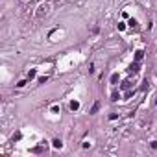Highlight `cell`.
I'll return each instance as SVG.
<instances>
[{
    "label": "cell",
    "mask_w": 157,
    "mask_h": 157,
    "mask_svg": "<svg viewBox=\"0 0 157 157\" xmlns=\"http://www.w3.org/2000/svg\"><path fill=\"white\" fill-rule=\"evenodd\" d=\"M70 109H72V111H78V109H79V102L72 100V102H70Z\"/></svg>",
    "instance_id": "1"
},
{
    "label": "cell",
    "mask_w": 157,
    "mask_h": 157,
    "mask_svg": "<svg viewBox=\"0 0 157 157\" xmlns=\"http://www.w3.org/2000/svg\"><path fill=\"white\" fill-rule=\"evenodd\" d=\"M98 109H100V102H94V105H92L91 113H98Z\"/></svg>",
    "instance_id": "2"
},
{
    "label": "cell",
    "mask_w": 157,
    "mask_h": 157,
    "mask_svg": "<svg viewBox=\"0 0 157 157\" xmlns=\"http://www.w3.org/2000/svg\"><path fill=\"white\" fill-rule=\"evenodd\" d=\"M142 56H144V52H142V50H139V52L135 54V59H137V61H140V59H142Z\"/></svg>",
    "instance_id": "3"
},
{
    "label": "cell",
    "mask_w": 157,
    "mask_h": 157,
    "mask_svg": "<svg viewBox=\"0 0 157 157\" xmlns=\"http://www.w3.org/2000/svg\"><path fill=\"white\" fill-rule=\"evenodd\" d=\"M61 146H63V142H61L59 139H56V140H54V148H61Z\"/></svg>",
    "instance_id": "4"
},
{
    "label": "cell",
    "mask_w": 157,
    "mask_h": 157,
    "mask_svg": "<svg viewBox=\"0 0 157 157\" xmlns=\"http://www.w3.org/2000/svg\"><path fill=\"white\" fill-rule=\"evenodd\" d=\"M26 83H28V78H26V79H21V81H19V83H17V87H24V85H26Z\"/></svg>",
    "instance_id": "5"
},
{
    "label": "cell",
    "mask_w": 157,
    "mask_h": 157,
    "mask_svg": "<svg viewBox=\"0 0 157 157\" xmlns=\"http://www.w3.org/2000/svg\"><path fill=\"white\" fill-rule=\"evenodd\" d=\"M129 70H131V72H137V70H139V65H137V63H133V65H131V68H129Z\"/></svg>",
    "instance_id": "6"
},
{
    "label": "cell",
    "mask_w": 157,
    "mask_h": 157,
    "mask_svg": "<svg viewBox=\"0 0 157 157\" xmlns=\"http://www.w3.org/2000/svg\"><path fill=\"white\" fill-rule=\"evenodd\" d=\"M111 100H113V102L118 100V92H113V94H111Z\"/></svg>",
    "instance_id": "7"
},
{
    "label": "cell",
    "mask_w": 157,
    "mask_h": 157,
    "mask_svg": "<svg viewBox=\"0 0 157 157\" xmlns=\"http://www.w3.org/2000/svg\"><path fill=\"white\" fill-rule=\"evenodd\" d=\"M32 78H35V70H30L28 72V79H32Z\"/></svg>",
    "instance_id": "8"
},
{
    "label": "cell",
    "mask_w": 157,
    "mask_h": 157,
    "mask_svg": "<svg viewBox=\"0 0 157 157\" xmlns=\"http://www.w3.org/2000/svg\"><path fill=\"white\" fill-rule=\"evenodd\" d=\"M116 79H118V74H113L111 76V83H116Z\"/></svg>",
    "instance_id": "9"
},
{
    "label": "cell",
    "mask_w": 157,
    "mask_h": 157,
    "mask_svg": "<svg viewBox=\"0 0 157 157\" xmlns=\"http://www.w3.org/2000/svg\"><path fill=\"white\" fill-rule=\"evenodd\" d=\"M129 26H131V28H137V21H135V19H131V21H129Z\"/></svg>",
    "instance_id": "10"
},
{
    "label": "cell",
    "mask_w": 157,
    "mask_h": 157,
    "mask_svg": "<svg viewBox=\"0 0 157 157\" xmlns=\"http://www.w3.org/2000/svg\"><path fill=\"white\" fill-rule=\"evenodd\" d=\"M118 30H120V32H122V30H126V24H124V22H118Z\"/></svg>",
    "instance_id": "11"
}]
</instances>
